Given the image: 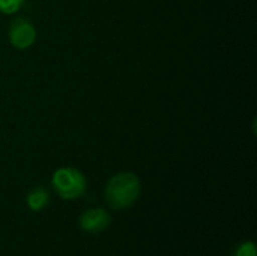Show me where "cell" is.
<instances>
[{
	"mask_svg": "<svg viewBox=\"0 0 257 256\" xmlns=\"http://www.w3.org/2000/svg\"><path fill=\"white\" fill-rule=\"evenodd\" d=\"M140 196V180L133 172H120L111 177L105 186L104 198L110 208H130Z\"/></svg>",
	"mask_w": 257,
	"mask_h": 256,
	"instance_id": "1",
	"label": "cell"
},
{
	"mask_svg": "<svg viewBox=\"0 0 257 256\" xmlns=\"http://www.w3.org/2000/svg\"><path fill=\"white\" fill-rule=\"evenodd\" d=\"M53 189L65 201H74L86 195V177L75 167H60L53 175Z\"/></svg>",
	"mask_w": 257,
	"mask_h": 256,
	"instance_id": "2",
	"label": "cell"
},
{
	"mask_svg": "<svg viewBox=\"0 0 257 256\" xmlns=\"http://www.w3.org/2000/svg\"><path fill=\"white\" fill-rule=\"evenodd\" d=\"M36 29L26 18H15L9 26V41L18 50H26L33 45Z\"/></svg>",
	"mask_w": 257,
	"mask_h": 256,
	"instance_id": "3",
	"label": "cell"
},
{
	"mask_svg": "<svg viewBox=\"0 0 257 256\" xmlns=\"http://www.w3.org/2000/svg\"><path fill=\"white\" fill-rule=\"evenodd\" d=\"M111 223V216L102 208H92L81 214L80 226L89 234H99L105 231Z\"/></svg>",
	"mask_w": 257,
	"mask_h": 256,
	"instance_id": "4",
	"label": "cell"
},
{
	"mask_svg": "<svg viewBox=\"0 0 257 256\" xmlns=\"http://www.w3.org/2000/svg\"><path fill=\"white\" fill-rule=\"evenodd\" d=\"M48 202H50V195L42 187H36L27 195V205L32 211H39L45 208Z\"/></svg>",
	"mask_w": 257,
	"mask_h": 256,
	"instance_id": "5",
	"label": "cell"
},
{
	"mask_svg": "<svg viewBox=\"0 0 257 256\" xmlns=\"http://www.w3.org/2000/svg\"><path fill=\"white\" fill-rule=\"evenodd\" d=\"M24 0H0V12L15 14L21 9Z\"/></svg>",
	"mask_w": 257,
	"mask_h": 256,
	"instance_id": "6",
	"label": "cell"
},
{
	"mask_svg": "<svg viewBox=\"0 0 257 256\" xmlns=\"http://www.w3.org/2000/svg\"><path fill=\"white\" fill-rule=\"evenodd\" d=\"M235 256H256V244L253 241H247V243H242L236 252Z\"/></svg>",
	"mask_w": 257,
	"mask_h": 256,
	"instance_id": "7",
	"label": "cell"
}]
</instances>
